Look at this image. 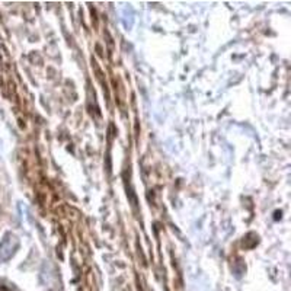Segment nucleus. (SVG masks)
Returning a JSON list of instances; mask_svg holds the SVG:
<instances>
[{
    "mask_svg": "<svg viewBox=\"0 0 291 291\" xmlns=\"http://www.w3.org/2000/svg\"><path fill=\"white\" fill-rule=\"evenodd\" d=\"M18 246H19L18 238H16L15 235H12V233H7V235L3 238V241L0 242V261H7V259H10V258L15 255Z\"/></svg>",
    "mask_w": 291,
    "mask_h": 291,
    "instance_id": "1",
    "label": "nucleus"
}]
</instances>
